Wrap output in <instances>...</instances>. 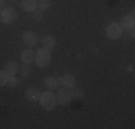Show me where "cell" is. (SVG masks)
<instances>
[{"label":"cell","instance_id":"52a82bcc","mask_svg":"<svg viewBox=\"0 0 135 129\" xmlns=\"http://www.w3.org/2000/svg\"><path fill=\"white\" fill-rule=\"evenodd\" d=\"M22 39H23V43L26 44V46H29V47H33V46L37 44V34L35 33V32H32V30L23 32Z\"/></svg>","mask_w":135,"mask_h":129},{"label":"cell","instance_id":"2e32d148","mask_svg":"<svg viewBox=\"0 0 135 129\" xmlns=\"http://www.w3.org/2000/svg\"><path fill=\"white\" fill-rule=\"evenodd\" d=\"M9 73L6 70H0V86H6L9 82Z\"/></svg>","mask_w":135,"mask_h":129},{"label":"cell","instance_id":"ac0fdd59","mask_svg":"<svg viewBox=\"0 0 135 129\" xmlns=\"http://www.w3.org/2000/svg\"><path fill=\"white\" fill-rule=\"evenodd\" d=\"M32 19H33V20H42V19H43V12L39 10V9L33 10L32 12Z\"/></svg>","mask_w":135,"mask_h":129},{"label":"cell","instance_id":"7c38bea8","mask_svg":"<svg viewBox=\"0 0 135 129\" xmlns=\"http://www.w3.org/2000/svg\"><path fill=\"white\" fill-rule=\"evenodd\" d=\"M20 7L23 9L25 12H33L37 9V0H22Z\"/></svg>","mask_w":135,"mask_h":129},{"label":"cell","instance_id":"ffe728a7","mask_svg":"<svg viewBox=\"0 0 135 129\" xmlns=\"http://www.w3.org/2000/svg\"><path fill=\"white\" fill-rule=\"evenodd\" d=\"M17 83H19V80L16 79L15 76H9V82H7V85H10V86H17Z\"/></svg>","mask_w":135,"mask_h":129},{"label":"cell","instance_id":"6da1fadb","mask_svg":"<svg viewBox=\"0 0 135 129\" xmlns=\"http://www.w3.org/2000/svg\"><path fill=\"white\" fill-rule=\"evenodd\" d=\"M39 103L45 111H53L57 105L56 96H55L52 92H42L40 96H39Z\"/></svg>","mask_w":135,"mask_h":129},{"label":"cell","instance_id":"e0dca14e","mask_svg":"<svg viewBox=\"0 0 135 129\" xmlns=\"http://www.w3.org/2000/svg\"><path fill=\"white\" fill-rule=\"evenodd\" d=\"M70 95H72V99H82L83 98V89L73 88V92H70Z\"/></svg>","mask_w":135,"mask_h":129},{"label":"cell","instance_id":"9c48e42d","mask_svg":"<svg viewBox=\"0 0 135 129\" xmlns=\"http://www.w3.org/2000/svg\"><path fill=\"white\" fill-rule=\"evenodd\" d=\"M35 56H36V53H35L33 50L29 47V49H25L23 52L20 53V59L22 62H23L25 64H30L35 62Z\"/></svg>","mask_w":135,"mask_h":129},{"label":"cell","instance_id":"5b68a950","mask_svg":"<svg viewBox=\"0 0 135 129\" xmlns=\"http://www.w3.org/2000/svg\"><path fill=\"white\" fill-rule=\"evenodd\" d=\"M70 101H72V95H70V92L66 88L63 89H57V93H56V102L59 103V105L62 106H66L69 105Z\"/></svg>","mask_w":135,"mask_h":129},{"label":"cell","instance_id":"4fadbf2b","mask_svg":"<svg viewBox=\"0 0 135 129\" xmlns=\"http://www.w3.org/2000/svg\"><path fill=\"white\" fill-rule=\"evenodd\" d=\"M42 44H43L45 49L52 52L55 47H56V39H55L53 36H45L43 39H42Z\"/></svg>","mask_w":135,"mask_h":129},{"label":"cell","instance_id":"5bb4252c","mask_svg":"<svg viewBox=\"0 0 135 129\" xmlns=\"http://www.w3.org/2000/svg\"><path fill=\"white\" fill-rule=\"evenodd\" d=\"M4 70H6V72H7L10 76H15L16 73L19 72V64L16 63L15 60H10V62H7V63H6Z\"/></svg>","mask_w":135,"mask_h":129},{"label":"cell","instance_id":"603a6c76","mask_svg":"<svg viewBox=\"0 0 135 129\" xmlns=\"http://www.w3.org/2000/svg\"><path fill=\"white\" fill-rule=\"evenodd\" d=\"M10 2H16V0H10Z\"/></svg>","mask_w":135,"mask_h":129},{"label":"cell","instance_id":"8992f818","mask_svg":"<svg viewBox=\"0 0 135 129\" xmlns=\"http://www.w3.org/2000/svg\"><path fill=\"white\" fill-rule=\"evenodd\" d=\"M119 26L122 27V30H127L131 34H134V26H135V19L132 14H128V16H124L121 20Z\"/></svg>","mask_w":135,"mask_h":129},{"label":"cell","instance_id":"d6986e66","mask_svg":"<svg viewBox=\"0 0 135 129\" xmlns=\"http://www.w3.org/2000/svg\"><path fill=\"white\" fill-rule=\"evenodd\" d=\"M20 73H22V77H29V76H30V73H32V70H30V67L23 66V67H22V70H20Z\"/></svg>","mask_w":135,"mask_h":129},{"label":"cell","instance_id":"9a60e30c","mask_svg":"<svg viewBox=\"0 0 135 129\" xmlns=\"http://www.w3.org/2000/svg\"><path fill=\"white\" fill-rule=\"evenodd\" d=\"M37 9L42 12L50 9V0H39V2H37Z\"/></svg>","mask_w":135,"mask_h":129},{"label":"cell","instance_id":"277c9868","mask_svg":"<svg viewBox=\"0 0 135 129\" xmlns=\"http://www.w3.org/2000/svg\"><path fill=\"white\" fill-rule=\"evenodd\" d=\"M0 19H2V22L4 24H12L17 19V13H16L13 7H4L3 12L0 13Z\"/></svg>","mask_w":135,"mask_h":129},{"label":"cell","instance_id":"ba28073f","mask_svg":"<svg viewBox=\"0 0 135 129\" xmlns=\"http://www.w3.org/2000/svg\"><path fill=\"white\" fill-rule=\"evenodd\" d=\"M59 82H60V85H62L63 88H66V89H73L76 86V79H75V76L70 75V73L62 75L59 77Z\"/></svg>","mask_w":135,"mask_h":129},{"label":"cell","instance_id":"30bf717a","mask_svg":"<svg viewBox=\"0 0 135 129\" xmlns=\"http://www.w3.org/2000/svg\"><path fill=\"white\" fill-rule=\"evenodd\" d=\"M25 96H26V99L30 102H37L39 101V96H40V92L35 88V86H30V88H27L25 90Z\"/></svg>","mask_w":135,"mask_h":129},{"label":"cell","instance_id":"44dd1931","mask_svg":"<svg viewBox=\"0 0 135 129\" xmlns=\"http://www.w3.org/2000/svg\"><path fill=\"white\" fill-rule=\"evenodd\" d=\"M128 70H129V72H132V70H134V64H129V66H128Z\"/></svg>","mask_w":135,"mask_h":129},{"label":"cell","instance_id":"7402d4cb","mask_svg":"<svg viewBox=\"0 0 135 129\" xmlns=\"http://www.w3.org/2000/svg\"><path fill=\"white\" fill-rule=\"evenodd\" d=\"M3 4H4V0H0V7H3Z\"/></svg>","mask_w":135,"mask_h":129},{"label":"cell","instance_id":"8fae6325","mask_svg":"<svg viewBox=\"0 0 135 129\" xmlns=\"http://www.w3.org/2000/svg\"><path fill=\"white\" fill-rule=\"evenodd\" d=\"M59 85H60L59 77H56V76H46L45 77V86L49 90H56Z\"/></svg>","mask_w":135,"mask_h":129},{"label":"cell","instance_id":"7a4b0ae2","mask_svg":"<svg viewBox=\"0 0 135 129\" xmlns=\"http://www.w3.org/2000/svg\"><path fill=\"white\" fill-rule=\"evenodd\" d=\"M35 62L39 67H46L49 66L50 62H52V56H50V50L42 47L36 52V56H35Z\"/></svg>","mask_w":135,"mask_h":129},{"label":"cell","instance_id":"3957f363","mask_svg":"<svg viewBox=\"0 0 135 129\" xmlns=\"http://www.w3.org/2000/svg\"><path fill=\"white\" fill-rule=\"evenodd\" d=\"M105 34H107V37L111 39V40H117V39H119L122 34H124V30H122L119 23L111 22V23L107 26V29H105Z\"/></svg>","mask_w":135,"mask_h":129}]
</instances>
